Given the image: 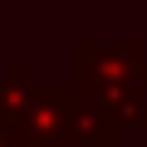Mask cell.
Returning a JSON list of instances; mask_svg holds the SVG:
<instances>
[{"mask_svg":"<svg viewBox=\"0 0 147 147\" xmlns=\"http://www.w3.org/2000/svg\"><path fill=\"white\" fill-rule=\"evenodd\" d=\"M64 132L74 147H123V123L84 88V84H69V113H64Z\"/></svg>","mask_w":147,"mask_h":147,"instance_id":"2","label":"cell"},{"mask_svg":"<svg viewBox=\"0 0 147 147\" xmlns=\"http://www.w3.org/2000/svg\"><path fill=\"white\" fill-rule=\"evenodd\" d=\"M74 64H79V79L88 93L108 88V84H127L137 79L147 88V59H142V44L137 39H118V44H98V39H79L74 44Z\"/></svg>","mask_w":147,"mask_h":147,"instance_id":"1","label":"cell"},{"mask_svg":"<svg viewBox=\"0 0 147 147\" xmlns=\"http://www.w3.org/2000/svg\"><path fill=\"white\" fill-rule=\"evenodd\" d=\"M20 147H69V142H30V137H20Z\"/></svg>","mask_w":147,"mask_h":147,"instance_id":"3","label":"cell"}]
</instances>
